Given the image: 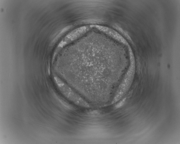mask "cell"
Instances as JSON below:
<instances>
[{"instance_id": "cell-1", "label": "cell", "mask_w": 180, "mask_h": 144, "mask_svg": "<svg viewBox=\"0 0 180 144\" xmlns=\"http://www.w3.org/2000/svg\"><path fill=\"white\" fill-rule=\"evenodd\" d=\"M55 81L59 89L68 100L76 105L84 107H89V105L59 78L54 77Z\"/></svg>"}, {"instance_id": "cell-2", "label": "cell", "mask_w": 180, "mask_h": 144, "mask_svg": "<svg viewBox=\"0 0 180 144\" xmlns=\"http://www.w3.org/2000/svg\"><path fill=\"white\" fill-rule=\"evenodd\" d=\"M124 101H122L120 103H118L117 104L116 106V108H118L120 107H121L124 104Z\"/></svg>"}]
</instances>
